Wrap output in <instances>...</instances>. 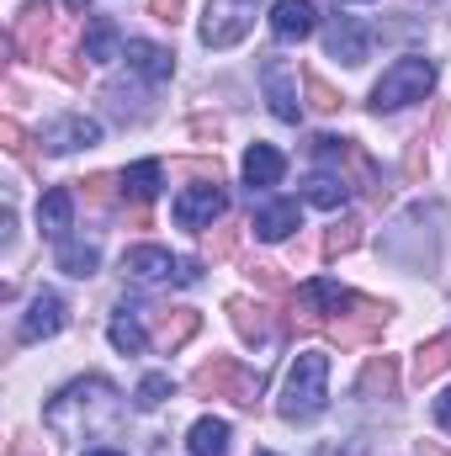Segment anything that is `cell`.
<instances>
[{"label": "cell", "instance_id": "20", "mask_svg": "<svg viewBox=\"0 0 451 456\" xmlns=\"http://www.w3.org/2000/svg\"><path fill=\"white\" fill-rule=\"evenodd\" d=\"M160 181H165V165H160V159H138V165L122 170V191H127L138 208L160 197Z\"/></svg>", "mask_w": 451, "mask_h": 456}, {"label": "cell", "instance_id": "22", "mask_svg": "<svg viewBox=\"0 0 451 456\" xmlns=\"http://www.w3.org/2000/svg\"><path fill=\"white\" fill-rule=\"evenodd\" d=\"M53 260H59V271H64V276H80V281H86V276H96L102 249H96V244H86V239H59V255H53Z\"/></svg>", "mask_w": 451, "mask_h": 456}, {"label": "cell", "instance_id": "41", "mask_svg": "<svg viewBox=\"0 0 451 456\" xmlns=\"http://www.w3.org/2000/svg\"><path fill=\"white\" fill-rule=\"evenodd\" d=\"M425 456H447V452H436V446H425Z\"/></svg>", "mask_w": 451, "mask_h": 456}, {"label": "cell", "instance_id": "15", "mask_svg": "<svg viewBox=\"0 0 451 456\" xmlns=\"http://www.w3.org/2000/svg\"><path fill=\"white\" fill-rule=\"evenodd\" d=\"M282 175H287V159H282L276 143H250V149H244V186H250V191H266V186H276Z\"/></svg>", "mask_w": 451, "mask_h": 456}, {"label": "cell", "instance_id": "40", "mask_svg": "<svg viewBox=\"0 0 451 456\" xmlns=\"http://www.w3.org/2000/svg\"><path fill=\"white\" fill-rule=\"evenodd\" d=\"M64 5H70V11H80V5H86V0H64Z\"/></svg>", "mask_w": 451, "mask_h": 456}, {"label": "cell", "instance_id": "29", "mask_svg": "<svg viewBox=\"0 0 451 456\" xmlns=\"http://www.w3.org/2000/svg\"><path fill=\"white\" fill-rule=\"evenodd\" d=\"M170 393H176V382H170L165 371H149V377L138 382V393H133V403H138V409H160V403H165Z\"/></svg>", "mask_w": 451, "mask_h": 456}, {"label": "cell", "instance_id": "34", "mask_svg": "<svg viewBox=\"0 0 451 456\" xmlns=\"http://www.w3.org/2000/svg\"><path fill=\"white\" fill-rule=\"evenodd\" d=\"M0 143H5V154L27 159V133H21V122H16V117H5V122H0Z\"/></svg>", "mask_w": 451, "mask_h": 456}, {"label": "cell", "instance_id": "11", "mask_svg": "<svg viewBox=\"0 0 451 456\" xmlns=\"http://www.w3.org/2000/svg\"><path fill=\"white\" fill-rule=\"evenodd\" d=\"M122 271L133 281H170V276H181V260H170V249H160V244H133L122 255Z\"/></svg>", "mask_w": 451, "mask_h": 456}, {"label": "cell", "instance_id": "35", "mask_svg": "<svg viewBox=\"0 0 451 456\" xmlns=\"http://www.w3.org/2000/svg\"><path fill=\"white\" fill-rule=\"evenodd\" d=\"M250 276H255V281H260V287H271V292H282V287H287V281H282V271H276V265H250Z\"/></svg>", "mask_w": 451, "mask_h": 456}, {"label": "cell", "instance_id": "36", "mask_svg": "<svg viewBox=\"0 0 451 456\" xmlns=\"http://www.w3.org/2000/svg\"><path fill=\"white\" fill-rule=\"evenodd\" d=\"M234 249V228H218V233H208V255H228Z\"/></svg>", "mask_w": 451, "mask_h": 456}, {"label": "cell", "instance_id": "1", "mask_svg": "<svg viewBox=\"0 0 451 456\" xmlns=\"http://www.w3.org/2000/svg\"><path fill=\"white\" fill-rule=\"evenodd\" d=\"M43 425H48L59 441L117 436V425H122V393H117L107 377H80V382H70L59 398H48Z\"/></svg>", "mask_w": 451, "mask_h": 456}, {"label": "cell", "instance_id": "37", "mask_svg": "<svg viewBox=\"0 0 451 456\" xmlns=\"http://www.w3.org/2000/svg\"><path fill=\"white\" fill-rule=\"evenodd\" d=\"M436 425H441V430L451 436V387L441 393V398H436Z\"/></svg>", "mask_w": 451, "mask_h": 456}, {"label": "cell", "instance_id": "16", "mask_svg": "<svg viewBox=\"0 0 451 456\" xmlns=\"http://www.w3.org/2000/svg\"><path fill=\"white\" fill-rule=\"evenodd\" d=\"M43 37H48V0H27L16 32H11V48H21L27 59H37L43 53Z\"/></svg>", "mask_w": 451, "mask_h": 456}, {"label": "cell", "instance_id": "2", "mask_svg": "<svg viewBox=\"0 0 451 456\" xmlns=\"http://www.w3.org/2000/svg\"><path fill=\"white\" fill-rule=\"evenodd\" d=\"M324 403H330V355L303 350V355L287 366V377H282L276 414H282V419H292V425H308V419H319V414H324Z\"/></svg>", "mask_w": 451, "mask_h": 456}, {"label": "cell", "instance_id": "19", "mask_svg": "<svg viewBox=\"0 0 451 456\" xmlns=\"http://www.w3.org/2000/svg\"><path fill=\"white\" fill-rule=\"evenodd\" d=\"M127 53V43H122V32H117L112 16H91V27H86V59H96V64H112Z\"/></svg>", "mask_w": 451, "mask_h": 456}, {"label": "cell", "instance_id": "27", "mask_svg": "<svg viewBox=\"0 0 451 456\" xmlns=\"http://www.w3.org/2000/svg\"><path fill=\"white\" fill-rule=\"evenodd\" d=\"M192 452L197 456H224L228 452V419H197V425H192Z\"/></svg>", "mask_w": 451, "mask_h": 456}, {"label": "cell", "instance_id": "42", "mask_svg": "<svg viewBox=\"0 0 451 456\" xmlns=\"http://www.w3.org/2000/svg\"><path fill=\"white\" fill-rule=\"evenodd\" d=\"M255 456H276V452H255Z\"/></svg>", "mask_w": 451, "mask_h": 456}, {"label": "cell", "instance_id": "26", "mask_svg": "<svg viewBox=\"0 0 451 456\" xmlns=\"http://www.w3.org/2000/svg\"><path fill=\"white\" fill-rule=\"evenodd\" d=\"M107 340L122 350V355H138L144 345H149V335H144V314H133V308H122L112 319V330H107Z\"/></svg>", "mask_w": 451, "mask_h": 456}, {"label": "cell", "instance_id": "21", "mask_svg": "<svg viewBox=\"0 0 451 456\" xmlns=\"http://www.w3.org/2000/svg\"><path fill=\"white\" fill-rule=\"evenodd\" d=\"M356 393L361 398H393L398 393V366H393V355H372L366 361V371H361V382H356Z\"/></svg>", "mask_w": 451, "mask_h": 456}, {"label": "cell", "instance_id": "14", "mask_svg": "<svg viewBox=\"0 0 451 456\" xmlns=\"http://www.w3.org/2000/svg\"><path fill=\"white\" fill-rule=\"evenodd\" d=\"M127 69L133 75H144L149 86H160V80H170V69H176V53L170 48H160V43H144V37H127Z\"/></svg>", "mask_w": 451, "mask_h": 456}, {"label": "cell", "instance_id": "30", "mask_svg": "<svg viewBox=\"0 0 451 456\" xmlns=\"http://www.w3.org/2000/svg\"><path fill=\"white\" fill-rule=\"evenodd\" d=\"M356 244H361V224H356V218H345V224H335L324 233V255H330V260H335V255H350Z\"/></svg>", "mask_w": 451, "mask_h": 456}, {"label": "cell", "instance_id": "13", "mask_svg": "<svg viewBox=\"0 0 451 456\" xmlns=\"http://www.w3.org/2000/svg\"><path fill=\"white\" fill-rule=\"evenodd\" d=\"M59 330H64V297H59V292H37L16 335L32 345V340H48V335H59Z\"/></svg>", "mask_w": 451, "mask_h": 456}, {"label": "cell", "instance_id": "6", "mask_svg": "<svg viewBox=\"0 0 451 456\" xmlns=\"http://www.w3.org/2000/svg\"><path fill=\"white\" fill-rule=\"evenodd\" d=\"M260 91H266L271 112L282 117V122H298V117H303V102H298V69H292L282 53H266V64H260Z\"/></svg>", "mask_w": 451, "mask_h": 456}, {"label": "cell", "instance_id": "10", "mask_svg": "<svg viewBox=\"0 0 451 456\" xmlns=\"http://www.w3.org/2000/svg\"><path fill=\"white\" fill-rule=\"evenodd\" d=\"M361 297L356 292H345L340 281H303L298 287V308H303V319H330V314H340V308H356Z\"/></svg>", "mask_w": 451, "mask_h": 456}, {"label": "cell", "instance_id": "18", "mask_svg": "<svg viewBox=\"0 0 451 456\" xmlns=\"http://www.w3.org/2000/svg\"><path fill=\"white\" fill-rule=\"evenodd\" d=\"M292 228H303V208H298V202H266V208L255 213V233H260L266 244H282Z\"/></svg>", "mask_w": 451, "mask_h": 456}, {"label": "cell", "instance_id": "38", "mask_svg": "<svg viewBox=\"0 0 451 456\" xmlns=\"http://www.w3.org/2000/svg\"><path fill=\"white\" fill-rule=\"evenodd\" d=\"M154 16H160V21H176V16H181V0H154Z\"/></svg>", "mask_w": 451, "mask_h": 456}, {"label": "cell", "instance_id": "28", "mask_svg": "<svg viewBox=\"0 0 451 456\" xmlns=\"http://www.w3.org/2000/svg\"><path fill=\"white\" fill-rule=\"evenodd\" d=\"M197 330H202V319H197L192 308H176V314H165V330H160V345H165V350H181V345L192 340Z\"/></svg>", "mask_w": 451, "mask_h": 456}, {"label": "cell", "instance_id": "9", "mask_svg": "<svg viewBox=\"0 0 451 456\" xmlns=\"http://www.w3.org/2000/svg\"><path fill=\"white\" fill-rule=\"evenodd\" d=\"M43 143H48V154H75V149H91V143H102V122H91L86 112L59 117V122H48V127H43Z\"/></svg>", "mask_w": 451, "mask_h": 456}, {"label": "cell", "instance_id": "24", "mask_svg": "<svg viewBox=\"0 0 451 456\" xmlns=\"http://www.w3.org/2000/svg\"><path fill=\"white\" fill-rule=\"evenodd\" d=\"M228 314H234V330H239L250 345H266V340H271V319H266V308H260V303L234 297V303H228Z\"/></svg>", "mask_w": 451, "mask_h": 456}, {"label": "cell", "instance_id": "39", "mask_svg": "<svg viewBox=\"0 0 451 456\" xmlns=\"http://www.w3.org/2000/svg\"><path fill=\"white\" fill-rule=\"evenodd\" d=\"M86 456H122V452H112V446H96V452H86Z\"/></svg>", "mask_w": 451, "mask_h": 456}, {"label": "cell", "instance_id": "17", "mask_svg": "<svg viewBox=\"0 0 451 456\" xmlns=\"http://www.w3.org/2000/svg\"><path fill=\"white\" fill-rule=\"evenodd\" d=\"M70 218H75V191H64V186L43 191V202H37V228H43L48 239H70Z\"/></svg>", "mask_w": 451, "mask_h": 456}, {"label": "cell", "instance_id": "12", "mask_svg": "<svg viewBox=\"0 0 451 456\" xmlns=\"http://www.w3.org/2000/svg\"><path fill=\"white\" fill-rule=\"evenodd\" d=\"M314 27H319L314 0H276V5H271V32H276V43H303V37H314Z\"/></svg>", "mask_w": 451, "mask_h": 456}, {"label": "cell", "instance_id": "5", "mask_svg": "<svg viewBox=\"0 0 451 456\" xmlns=\"http://www.w3.org/2000/svg\"><path fill=\"white\" fill-rule=\"evenodd\" d=\"M255 5L260 0H208V11H202V43L208 48H234L255 27Z\"/></svg>", "mask_w": 451, "mask_h": 456}, {"label": "cell", "instance_id": "3", "mask_svg": "<svg viewBox=\"0 0 451 456\" xmlns=\"http://www.w3.org/2000/svg\"><path fill=\"white\" fill-rule=\"evenodd\" d=\"M436 91V64L420 53H404L382 69V80L372 86V112H398L409 102H425Z\"/></svg>", "mask_w": 451, "mask_h": 456}, {"label": "cell", "instance_id": "32", "mask_svg": "<svg viewBox=\"0 0 451 456\" xmlns=\"http://www.w3.org/2000/svg\"><path fill=\"white\" fill-rule=\"evenodd\" d=\"M314 159H319V165H345V159H350V143L335 138V133H319V138H314Z\"/></svg>", "mask_w": 451, "mask_h": 456}, {"label": "cell", "instance_id": "7", "mask_svg": "<svg viewBox=\"0 0 451 456\" xmlns=\"http://www.w3.org/2000/svg\"><path fill=\"white\" fill-rule=\"evenodd\" d=\"M372 37L377 32L361 16H335L330 32H324V48H330V59H340V64H366L372 59Z\"/></svg>", "mask_w": 451, "mask_h": 456}, {"label": "cell", "instance_id": "8", "mask_svg": "<svg viewBox=\"0 0 451 456\" xmlns=\"http://www.w3.org/2000/svg\"><path fill=\"white\" fill-rule=\"evenodd\" d=\"M224 208H228V197H224V186L213 181V186H186L170 213H176L181 228H213V218H224Z\"/></svg>", "mask_w": 451, "mask_h": 456}, {"label": "cell", "instance_id": "31", "mask_svg": "<svg viewBox=\"0 0 451 456\" xmlns=\"http://www.w3.org/2000/svg\"><path fill=\"white\" fill-rule=\"evenodd\" d=\"M303 86H308V107H314V112H340V96H335V86H330L324 75H314V69H308V75H303Z\"/></svg>", "mask_w": 451, "mask_h": 456}, {"label": "cell", "instance_id": "25", "mask_svg": "<svg viewBox=\"0 0 451 456\" xmlns=\"http://www.w3.org/2000/svg\"><path fill=\"white\" fill-rule=\"evenodd\" d=\"M447 366H451V335H436V340H425L414 350V382H430Z\"/></svg>", "mask_w": 451, "mask_h": 456}, {"label": "cell", "instance_id": "33", "mask_svg": "<svg viewBox=\"0 0 451 456\" xmlns=\"http://www.w3.org/2000/svg\"><path fill=\"white\" fill-rule=\"evenodd\" d=\"M117 181H122V175H91V181H80V186H86V202L107 208V202L117 197Z\"/></svg>", "mask_w": 451, "mask_h": 456}, {"label": "cell", "instance_id": "4", "mask_svg": "<svg viewBox=\"0 0 451 456\" xmlns=\"http://www.w3.org/2000/svg\"><path fill=\"white\" fill-rule=\"evenodd\" d=\"M192 387L197 393H213V398H234L239 409H255V398H260V377H250L234 355H213L208 366H197Z\"/></svg>", "mask_w": 451, "mask_h": 456}, {"label": "cell", "instance_id": "23", "mask_svg": "<svg viewBox=\"0 0 451 456\" xmlns=\"http://www.w3.org/2000/svg\"><path fill=\"white\" fill-rule=\"evenodd\" d=\"M303 197H308L314 208H324V213H340V208H345V197H350V186H345V175L314 170V175H308V186H303Z\"/></svg>", "mask_w": 451, "mask_h": 456}]
</instances>
